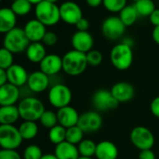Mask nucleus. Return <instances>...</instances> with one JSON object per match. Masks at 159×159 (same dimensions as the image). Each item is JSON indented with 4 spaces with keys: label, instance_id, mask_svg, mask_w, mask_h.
Returning <instances> with one entry per match:
<instances>
[{
    "label": "nucleus",
    "instance_id": "obj_1",
    "mask_svg": "<svg viewBox=\"0 0 159 159\" xmlns=\"http://www.w3.org/2000/svg\"><path fill=\"white\" fill-rule=\"evenodd\" d=\"M88 65L86 53L72 49L62 56V71L68 75L77 76L82 75Z\"/></svg>",
    "mask_w": 159,
    "mask_h": 159
},
{
    "label": "nucleus",
    "instance_id": "obj_2",
    "mask_svg": "<svg viewBox=\"0 0 159 159\" xmlns=\"http://www.w3.org/2000/svg\"><path fill=\"white\" fill-rule=\"evenodd\" d=\"M110 61L113 66L119 71L128 70L133 62L131 45L122 42L113 47L110 52Z\"/></svg>",
    "mask_w": 159,
    "mask_h": 159
},
{
    "label": "nucleus",
    "instance_id": "obj_3",
    "mask_svg": "<svg viewBox=\"0 0 159 159\" xmlns=\"http://www.w3.org/2000/svg\"><path fill=\"white\" fill-rule=\"evenodd\" d=\"M20 118L23 121H34L40 119L41 116L46 111L44 103L35 97L23 98L18 105Z\"/></svg>",
    "mask_w": 159,
    "mask_h": 159
},
{
    "label": "nucleus",
    "instance_id": "obj_4",
    "mask_svg": "<svg viewBox=\"0 0 159 159\" xmlns=\"http://www.w3.org/2000/svg\"><path fill=\"white\" fill-rule=\"evenodd\" d=\"M30 43L31 42L26 36L23 28L20 27H15L8 33L5 34L3 39V47L13 54H19L26 51Z\"/></svg>",
    "mask_w": 159,
    "mask_h": 159
},
{
    "label": "nucleus",
    "instance_id": "obj_5",
    "mask_svg": "<svg viewBox=\"0 0 159 159\" xmlns=\"http://www.w3.org/2000/svg\"><path fill=\"white\" fill-rule=\"evenodd\" d=\"M34 15L35 19H37L46 26L56 25L61 20L60 7L55 3L46 0L35 6Z\"/></svg>",
    "mask_w": 159,
    "mask_h": 159
},
{
    "label": "nucleus",
    "instance_id": "obj_6",
    "mask_svg": "<svg viewBox=\"0 0 159 159\" xmlns=\"http://www.w3.org/2000/svg\"><path fill=\"white\" fill-rule=\"evenodd\" d=\"M72 97V91L69 87L61 83L53 85L48 93V100L49 103L57 109L70 105Z\"/></svg>",
    "mask_w": 159,
    "mask_h": 159
},
{
    "label": "nucleus",
    "instance_id": "obj_7",
    "mask_svg": "<svg viewBox=\"0 0 159 159\" xmlns=\"http://www.w3.org/2000/svg\"><path fill=\"white\" fill-rule=\"evenodd\" d=\"M22 137L14 125H0V145L2 149L16 150L22 143Z\"/></svg>",
    "mask_w": 159,
    "mask_h": 159
},
{
    "label": "nucleus",
    "instance_id": "obj_8",
    "mask_svg": "<svg viewBox=\"0 0 159 159\" xmlns=\"http://www.w3.org/2000/svg\"><path fill=\"white\" fill-rule=\"evenodd\" d=\"M131 143L140 151L152 149L155 144V136L146 127L138 126L132 129L129 134Z\"/></svg>",
    "mask_w": 159,
    "mask_h": 159
},
{
    "label": "nucleus",
    "instance_id": "obj_9",
    "mask_svg": "<svg viewBox=\"0 0 159 159\" xmlns=\"http://www.w3.org/2000/svg\"><path fill=\"white\" fill-rule=\"evenodd\" d=\"M127 26L123 23L119 16H110L103 20L102 33L109 40H117L126 32Z\"/></svg>",
    "mask_w": 159,
    "mask_h": 159
},
{
    "label": "nucleus",
    "instance_id": "obj_10",
    "mask_svg": "<svg viewBox=\"0 0 159 159\" xmlns=\"http://www.w3.org/2000/svg\"><path fill=\"white\" fill-rule=\"evenodd\" d=\"M91 102L93 107L101 112L116 109L119 105V102L113 96L111 90L104 89L95 91Z\"/></svg>",
    "mask_w": 159,
    "mask_h": 159
},
{
    "label": "nucleus",
    "instance_id": "obj_11",
    "mask_svg": "<svg viewBox=\"0 0 159 159\" xmlns=\"http://www.w3.org/2000/svg\"><path fill=\"white\" fill-rule=\"evenodd\" d=\"M61 20L69 24L75 25L83 18V12L78 4L74 1H65L60 6Z\"/></svg>",
    "mask_w": 159,
    "mask_h": 159
},
{
    "label": "nucleus",
    "instance_id": "obj_12",
    "mask_svg": "<svg viewBox=\"0 0 159 159\" xmlns=\"http://www.w3.org/2000/svg\"><path fill=\"white\" fill-rule=\"evenodd\" d=\"M77 126L85 133H93L102 128V117L97 111H88L80 115Z\"/></svg>",
    "mask_w": 159,
    "mask_h": 159
},
{
    "label": "nucleus",
    "instance_id": "obj_13",
    "mask_svg": "<svg viewBox=\"0 0 159 159\" xmlns=\"http://www.w3.org/2000/svg\"><path fill=\"white\" fill-rule=\"evenodd\" d=\"M71 44L73 49L83 53H88L93 48L94 39L89 31H76L72 36Z\"/></svg>",
    "mask_w": 159,
    "mask_h": 159
},
{
    "label": "nucleus",
    "instance_id": "obj_14",
    "mask_svg": "<svg viewBox=\"0 0 159 159\" xmlns=\"http://www.w3.org/2000/svg\"><path fill=\"white\" fill-rule=\"evenodd\" d=\"M50 80L49 76L42 71H34L29 75L27 87L34 93H42L47 90L49 87Z\"/></svg>",
    "mask_w": 159,
    "mask_h": 159
},
{
    "label": "nucleus",
    "instance_id": "obj_15",
    "mask_svg": "<svg viewBox=\"0 0 159 159\" xmlns=\"http://www.w3.org/2000/svg\"><path fill=\"white\" fill-rule=\"evenodd\" d=\"M47 26L39 21L37 19H32L28 20L24 27V33L30 42H42L44 35L47 33Z\"/></svg>",
    "mask_w": 159,
    "mask_h": 159
},
{
    "label": "nucleus",
    "instance_id": "obj_16",
    "mask_svg": "<svg viewBox=\"0 0 159 159\" xmlns=\"http://www.w3.org/2000/svg\"><path fill=\"white\" fill-rule=\"evenodd\" d=\"M39 68L49 77L56 75L62 70V57L57 54H48L39 63Z\"/></svg>",
    "mask_w": 159,
    "mask_h": 159
},
{
    "label": "nucleus",
    "instance_id": "obj_17",
    "mask_svg": "<svg viewBox=\"0 0 159 159\" xmlns=\"http://www.w3.org/2000/svg\"><path fill=\"white\" fill-rule=\"evenodd\" d=\"M110 90L113 96L119 102V103L130 102L135 96L134 87L126 81L116 83Z\"/></svg>",
    "mask_w": 159,
    "mask_h": 159
},
{
    "label": "nucleus",
    "instance_id": "obj_18",
    "mask_svg": "<svg viewBox=\"0 0 159 159\" xmlns=\"http://www.w3.org/2000/svg\"><path fill=\"white\" fill-rule=\"evenodd\" d=\"M57 116H58L59 124L64 127L65 129H68V128L76 126L78 124L80 115L74 107H72L71 105H68V106L58 109Z\"/></svg>",
    "mask_w": 159,
    "mask_h": 159
},
{
    "label": "nucleus",
    "instance_id": "obj_19",
    "mask_svg": "<svg viewBox=\"0 0 159 159\" xmlns=\"http://www.w3.org/2000/svg\"><path fill=\"white\" fill-rule=\"evenodd\" d=\"M7 74L8 83L18 88H21L27 84L29 75L26 69L22 65L14 63L7 70Z\"/></svg>",
    "mask_w": 159,
    "mask_h": 159
},
{
    "label": "nucleus",
    "instance_id": "obj_20",
    "mask_svg": "<svg viewBox=\"0 0 159 159\" xmlns=\"http://www.w3.org/2000/svg\"><path fill=\"white\" fill-rule=\"evenodd\" d=\"M20 98V88L7 83L4 86L0 87V105H15L16 102Z\"/></svg>",
    "mask_w": 159,
    "mask_h": 159
},
{
    "label": "nucleus",
    "instance_id": "obj_21",
    "mask_svg": "<svg viewBox=\"0 0 159 159\" xmlns=\"http://www.w3.org/2000/svg\"><path fill=\"white\" fill-rule=\"evenodd\" d=\"M95 157L97 159H116L118 157V148L111 141H102L97 143Z\"/></svg>",
    "mask_w": 159,
    "mask_h": 159
},
{
    "label": "nucleus",
    "instance_id": "obj_22",
    "mask_svg": "<svg viewBox=\"0 0 159 159\" xmlns=\"http://www.w3.org/2000/svg\"><path fill=\"white\" fill-rule=\"evenodd\" d=\"M17 17L10 7H2L0 9V32L5 34L17 27Z\"/></svg>",
    "mask_w": 159,
    "mask_h": 159
},
{
    "label": "nucleus",
    "instance_id": "obj_23",
    "mask_svg": "<svg viewBox=\"0 0 159 159\" xmlns=\"http://www.w3.org/2000/svg\"><path fill=\"white\" fill-rule=\"evenodd\" d=\"M54 154L58 159H78L80 157L77 146L66 141L55 146Z\"/></svg>",
    "mask_w": 159,
    "mask_h": 159
},
{
    "label": "nucleus",
    "instance_id": "obj_24",
    "mask_svg": "<svg viewBox=\"0 0 159 159\" xmlns=\"http://www.w3.org/2000/svg\"><path fill=\"white\" fill-rule=\"evenodd\" d=\"M26 58L33 63H40L48 55L46 46L42 42H32L25 51Z\"/></svg>",
    "mask_w": 159,
    "mask_h": 159
},
{
    "label": "nucleus",
    "instance_id": "obj_25",
    "mask_svg": "<svg viewBox=\"0 0 159 159\" xmlns=\"http://www.w3.org/2000/svg\"><path fill=\"white\" fill-rule=\"evenodd\" d=\"M20 117V111L16 105L1 106L0 108V124L14 125Z\"/></svg>",
    "mask_w": 159,
    "mask_h": 159
},
{
    "label": "nucleus",
    "instance_id": "obj_26",
    "mask_svg": "<svg viewBox=\"0 0 159 159\" xmlns=\"http://www.w3.org/2000/svg\"><path fill=\"white\" fill-rule=\"evenodd\" d=\"M19 130L23 140L30 141L34 139L39 131V128L34 121H23L20 127Z\"/></svg>",
    "mask_w": 159,
    "mask_h": 159
},
{
    "label": "nucleus",
    "instance_id": "obj_27",
    "mask_svg": "<svg viewBox=\"0 0 159 159\" xmlns=\"http://www.w3.org/2000/svg\"><path fill=\"white\" fill-rule=\"evenodd\" d=\"M138 17L139 13L134 5H127L119 12V18L127 27L133 25L136 22Z\"/></svg>",
    "mask_w": 159,
    "mask_h": 159
},
{
    "label": "nucleus",
    "instance_id": "obj_28",
    "mask_svg": "<svg viewBox=\"0 0 159 159\" xmlns=\"http://www.w3.org/2000/svg\"><path fill=\"white\" fill-rule=\"evenodd\" d=\"M66 129L61 125L58 124L48 130V140L51 143L57 145L66 140Z\"/></svg>",
    "mask_w": 159,
    "mask_h": 159
},
{
    "label": "nucleus",
    "instance_id": "obj_29",
    "mask_svg": "<svg viewBox=\"0 0 159 159\" xmlns=\"http://www.w3.org/2000/svg\"><path fill=\"white\" fill-rule=\"evenodd\" d=\"M80 157H93L96 153L97 143L89 139H84L78 145H77Z\"/></svg>",
    "mask_w": 159,
    "mask_h": 159
},
{
    "label": "nucleus",
    "instance_id": "obj_30",
    "mask_svg": "<svg viewBox=\"0 0 159 159\" xmlns=\"http://www.w3.org/2000/svg\"><path fill=\"white\" fill-rule=\"evenodd\" d=\"M139 16L143 17H150V15L157 8L156 4L153 0H139L134 4Z\"/></svg>",
    "mask_w": 159,
    "mask_h": 159
},
{
    "label": "nucleus",
    "instance_id": "obj_31",
    "mask_svg": "<svg viewBox=\"0 0 159 159\" xmlns=\"http://www.w3.org/2000/svg\"><path fill=\"white\" fill-rule=\"evenodd\" d=\"M84 134H85V132L77 125L68 128L66 129V140L65 141L72 144L78 145L84 140Z\"/></svg>",
    "mask_w": 159,
    "mask_h": 159
},
{
    "label": "nucleus",
    "instance_id": "obj_32",
    "mask_svg": "<svg viewBox=\"0 0 159 159\" xmlns=\"http://www.w3.org/2000/svg\"><path fill=\"white\" fill-rule=\"evenodd\" d=\"M33 5L28 0H15L12 1L10 8L17 16H26L32 10Z\"/></svg>",
    "mask_w": 159,
    "mask_h": 159
},
{
    "label": "nucleus",
    "instance_id": "obj_33",
    "mask_svg": "<svg viewBox=\"0 0 159 159\" xmlns=\"http://www.w3.org/2000/svg\"><path fill=\"white\" fill-rule=\"evenodd\" d=\"M39 122L44 128L50 129L51 128L59 124L57 113H54L53 111H50V110H46L44 114L41 116Z\"/></svg>",
    "mask_w": 159,
    "mask_h": 159
},
{
    "label": "nucleus",
    "instance_id": "obj_34",
    "mask_svg": "<svg viewBox=\"0 0 159 159\" xmlns=\"http://www.w3.org/2000/svg\"><path fill=\"white\" fill-rule=\"evenodd\" d=\"M13 55L14 54L11 51L4 47L0 49V69L7 70L14 64Z\"/></svg>",
    "mask_w": 159,
    "mask_h": 159
},
{
    "label": "nucleus",
    "instance_id": "obj_35",
    "mask_svg": "<svg viewBox=\"0 0 159 159\" xmlns=\"http://www.w3.org/2000/svg\"><path fill=\"white\" fill-rule=\"evenodd\" d=\"M102 5L109 12L119 13L127 6V0H103Z\"/></svg>",
    "mask_w": 159,
    "mask_h": 159
},
{
    "label": "nucleus",
    "instance_id": "obj_36",
    "mask_svg": "<svg viewBox=\"0 0 159 159\" xmlns=\"http://www.w3.org/2000/svg\"><path fill=\"white\" fill-rule=\"evenodd\" d=\"M23 159H41L43 153L41 148L36 144L28 145L23 151Z\"/></svg>",
    "mask_w": 159,
    "mask_h": 159
},
{
    "label": "nucleus",
    "instance_id": "obj_37",
    "mask_svg": "<svg viewBox=\"0 0 159 159\" xmlns=\"http://www.w3.org/2000/svg\"><path fill=\"white\" fill-rule=\"evenodd\" d=\"M87 54V61L89 65L90 66H99L102 62V54L100 50L97 49H91L90 51H89Z\"/></svg>",
    "mask_w": 159,
    "mask_h": 159
},
{
    "label": "nucleus",
    "instance_id": "obj_38",
    "mask_svg": "<svg viewBox=\"0 0 159 159\" xmlns=\"http://www.w3.org/2000/svg\"><path fill=\"white\" fill-rule=\"evenodd\" d=\"M58 42V35L51 31H47L46 34L44 35L42 39V43L46 47H52L55 46Z\"/></svg>",
    "mask_w": 159,
    "mask_h": 159
},
{
    "label": "nucleus",
    "instance_id": "obj_39",
    "mask_svg": "<svg viewBox=\"0 0 159 159\" xmlns=\"http://www.w3.org/2000/svg\"><path fill=\"white\" fill-rule=\"evenodd\" d=\"M0 159H21V157L16 150L2 149L0 151Z\"/></svg>",
    "mask_w": 159,
    "mask_h": 159
},
{
    "label": "nucleus",
    "instance_id": "obj_40",
    "mask_svg": "<svg viewBox=\"0 0 159 159\" xmlns=\"http://www.w3.org/2000/svg\"><path fill=\"white\" fill-rule=\"evenodd\" d=\"M150 110L154 116L159 118V96L153 99L150 104Z\"/></svg>",
    "mask_w": 159,
    "mask_h": 159
},
{
    "label": "nucleus",
    "instance_id": "obj_41",
    "mask_svg": "<svg viewBox=\"0 0 159 159\" xmlns=\"http://www.w3.org/2000/svg\"><path fill=\"white\" fill-rule=\"evenodd\" d=\"M75 27L77 31H88L89 28V21L86 18H82L78 20V22L75 24Z\"/></svg>",
    "mask_w": 159,
    "mask_h": 159
},
{
    "label": "nucleus",
    "instance_id": "obj_42",
    "mask_svg": "<svg viewBox=\"0 0 159 159\" xmlns=\"http://www.w3.org/2000/svg\"><path fill=\"white\" fill-rule=\"evenodd\" d=\"M138 159H157L156 154L152 151V149L143 150L140 152Z\"/></svg>",
    "mask_w": 159,
    "mask_h": 159
},
{
    "label": "nucleus",
    "instance_id": "obj_43",
    "mask_svg": "<svg viewBox=\"0 0 159 159\" xmlns=\"http://www.w3.org/2000/svg\"><path fill=\"white\" fill-rule=\"evenodd\" d=\"M150 22L156 27V26H159V8H156L154 10V12L150 15L149 17Z\"/></svg>",
    "mask_w": 159,
    "mask_h": 159
},
{
    "label": "nucleus",
    "instance_id": "obj_44",
    "mask_svg": "<svg viewBox=\"0 0 159 159\" xmlns=\"http://www.w3.org/2000/svg\"><path fill=\"white\" fill-rule=\"evenodd\" d=\"M7 83H8L7 70L0 69V87H1V86H4V85H6Z\"/></svg>",
    "mask_w": 159,
    "mask_h": 159
},
{
    "label": "nucleus",
    "instance_id": "obj_45",
    "mask_svg": "<svg viewBox=\"0 0 159 159\" xmlns=\"http://www.w3.org/2000/svg\"><path fill=\"white\" fill-rule=\"evenodd\" d=\"M102 2H103V0H86L87 5L90 7H93V8L100 7L102 4Z\"/></svg>",
    "mask_w": 159,
    "mask_h": 159
},
{
    "label": "nucleus",
    "instance_id": "obj_46",
    "mask_svg": "<svg viewBox=\"0 0 159 159\" xmlns=\"http://www.w3.org/2000/svg\"><path fill=\"white\" fill-rule=\"evenodd\" d=\"M152 37L153 40L159 46V26H156L152 32Z\"/></svg>",
    "mask_w": 159,
    "mask_h": 159
},
{
    "label": "nucleus",
    "instance_id": "obj_47",
    "mask_svg": "<svg viewBox=\"0 0 159 159\" xmlns=\"http://www.w3.org/2000/svg\"><path fill=\"white\" fill-rule=\"evenodd\" d=\"M41 159H58V157L55 156V154H45Z\"/></svg>",
    "mask_w": 159,
    "mask_h": 159
},
{
    "label": "nucleus",
    "instance_id": "obj_48",
    "mask_svg": "<svg viewBox=\"0 0 159 159\" xmlns=\"http://www.w3.org/2000/svg\"><path fill=\"white\" fill-rule=\"evenodd\" d=\"M28 1H29L32 5H35V6H36V5H38L39 3L43 2L44 0H28Z\"/></svg>",
    "mask_w": 159,
    "mask_h": 159
},
{
    "label": "nucleus",
    "instance_id": "obj_49",
    "mask_svg": "<svg viewBox=\"0 0 159 159\" xmlns=\"http://www.w3.org/2000/svg\"><path fill=\"white\" fill-rule=\"evenodd\" d=\"M78 159H94L93 157H80Z\"/></svg>",
    "mask_w": 159,
    "mask_h": 159
},
{
    "label": "nucleus",
    "instance_id": "obj_50",
    "mask_svg": "<svg viewBox=\"0 0 159 159\" xmlns=\"http://www.w3.org/2000/svg\"><path fill=\"white\" fill-rule=\"evenodd\" d=\"M46 1H48V2H51V3H55L56 4L59 0H46Z\"/></svg>",
    "mask_w": 159,
    "mask_h": 159
},
{
    "label": "nucleus",
    "instance_id": "obj_51",
    "mask_svg": "<svg viewBox=\"0 0 159 159\" xmlns=\"http://www.w3.org/2000/svg\"><path fill=\"white\" fill-rule=\"evenodd\" d=\"M132 1H134V2H137V1H139V0H132Z\"/></svg>",
    "mask_w": 159,
    "mask_h": 159
},
{
    "label": "nucleus",
    "instance_id": "obj_52",
    "mask_svg": "<svg viewBox=\"0 0 159 159\" xmlns=\"http://www.w3.org/2000/svg\"><path fill=\"white\" fill-rule=\"evenodd\" d=\"M11 1H15V0H11Z\"/></svg>",
    "mask_w": 159,
    "mask_h": 159
}]
</instances>
